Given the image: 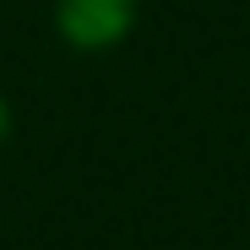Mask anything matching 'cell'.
<instances>
[{"label": "cell", "instance_id": "obj_1", "mask_svg": "<svg viewBox=\"0 0 250 250\" xmlns=\"http://www.w3.org/2000/svg\"><path fill=\"white\" fill-rule=\"evenodd\" d=\"M131 0H60V33L76 49H104L125 33Z\"/></svg>", "mask_w": 250, "mask_h": 250}, {"label": "cell", "instance_id": "obj_2", "mask_svg": "<svg viewBox=\"0 0 250 250\" xmlns=\"http://www.w3.org/2000/svg\"><path fill=\"white\" fill-rule=\"evenodd\" d=\"M0 131H6V104H0Z\"/></svg>", "mask_w": 250, "mask_h": 250}]
</instances>
